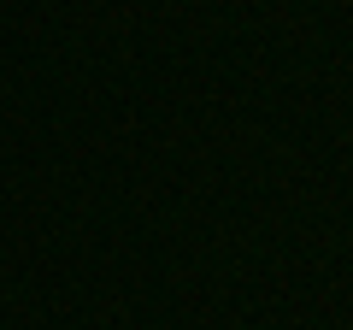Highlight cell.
I'll list each match as a JSON object with an SVG mask.
<instances>
[]
</instances>
